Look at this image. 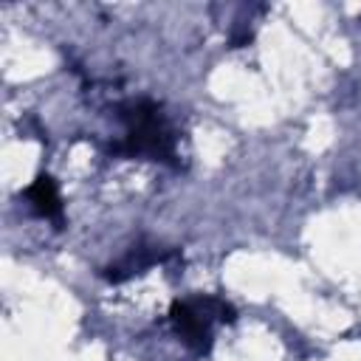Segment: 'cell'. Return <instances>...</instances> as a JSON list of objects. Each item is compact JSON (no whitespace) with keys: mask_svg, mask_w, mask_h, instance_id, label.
Returning <instances> with one entry per match:
<instances>
[{"mask_svg":"<svg viewBox=\"0 0 361 361\" xmlns=\"http://www.w3.org/2000/svg\"><path fill=\"white\" fill-rule=\"evenodd\" d=\"M121 118L127 121V135L113 144V152L175 164V133L155 102H130L121 107Z\"/></svg>","mask_w":361,"mask_h":361,"instance_id":"cell-1","label":"cell"},{"mask_svg":"<svg viewBox=\"0 0 361 361\" xmlns=\"http://www.w3.org/2000/svg\"><path fill=\"white\" fill-rule=\"evenodd\" d=\"M169 319L186 344H192L197 353H206L212 347V319L234 322V307L220 296H200L195 302L178 299L169 307Z\"/></svg>","mask_w":361,"mask_h":361,"instance_id":"cell-2","label":"cell"},{"mask_svg":"<svg viewBox=\"0 0 361 361\" xmlns=\"http://www.w3.org/2000/svg\"><path fill=\"white\" fill-rule=\"evenodd\" d=\"M25 197L39 217H48L56 223L62 220V200H59V189L51 175H37L34 183L25 186Z\"/></svg>","mask_w":361,"mask_h":361,"instance_id":"cell-3","label":"cell"},{"mask_svg":"<svg viewBox=\"0 0 361 361\" xmlns=\"http://www.w3.org/2000/svg\"><path fill=\"white\" fill-rule=\"evenodd\" d=\"M166 257V251H161V248H135V251H130L121 262H116V265H110L107 271H104V279H110V282H121V279H127V276H133V274H138V271H144L147 265H155V262H161Z\"/></svg>","mask_w":361,"mask_h":361,"instance_id":"cell-4","label":"cell"}]
</instances>
